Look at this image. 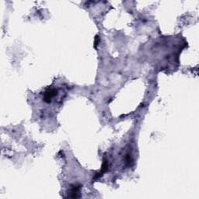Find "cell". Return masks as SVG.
<instances>
[{
    "mask_svg": "<svg viewBox=\"0 0 199 199\" xmlns=\"http://www.w3.org/2000/svg\"><path fill=\"white\" fill-rule=\"evenodd\" d=\"M107 170H108V163H107V160H105L104 159V160H103V164H102L101 170H100L99 173H97L95 174L94 178L93 179H94V180H96V179L100 178V177L103 175V173H104Z\"/></svg>",
    "mask_w": 199,
    "mask_h": 199,
    "instance_id": "cell-3",
    "label": "cell"
},
{
    "mask_svg": "<svg viewBox=\"0 0 199 199\" xmlns=\"http://www.w3.org/2000/svg\"><path fill=\"white\" fill-rule=\"evenodd\" d=\"M98 42H99V41H98V36H96V39H95V47H96V45H98Z\"/></svg>",
    "mask_w": 199,
    "mask_h": 199,
    "instance_id": "cell-5",
    "label": "cell"
},
{
    "mask_svg": "<svg viewBox=\"0 0 199 199\" xmlns=\"http://www.w3.org/2000/svg\"><path fill=\"white\" fill-rule=\"evenodd\" d=\"M125 160L126 165H127V166H131V164H132V156H131V155L130 154L126 155Z\"/></svg>",
    "mask_w": 199,
    "mask_h": 199,
    "instance_id": "cell-4",
    "label": "cell"
},
{
    "mask_svg": "<svg viewBox=\"0 0 199 199\" xmlns=\"http://www.w3.org/2000/svg\"><path fill=\"white\" fill-rule=\"evenodd\" d=\"M80 189V185H72L70 189V192H69V197H72V198H76V197H79Z\"/></svg>",
    "mask_w": 199,
    "mask_h": 199,
    "instance_id": "cell-2",
    "label": "cell"
},
{
    "mask_svg": "<svg viewBox=\"0 0 199 199\" xmlns=\"http://www.w3.org/2000/svg\"><path fill=\"white\" fill-rule=\"evenodd\" d=\"M57 94V90L55 89H49L46 91L44 95V100L47 103H50L52 99Z\"/></svg>",
    "mask_w": 199,
    "mask_h": 199,
    "instance_id": "cell-1",
    "label": "cell"
}]
</instances>
